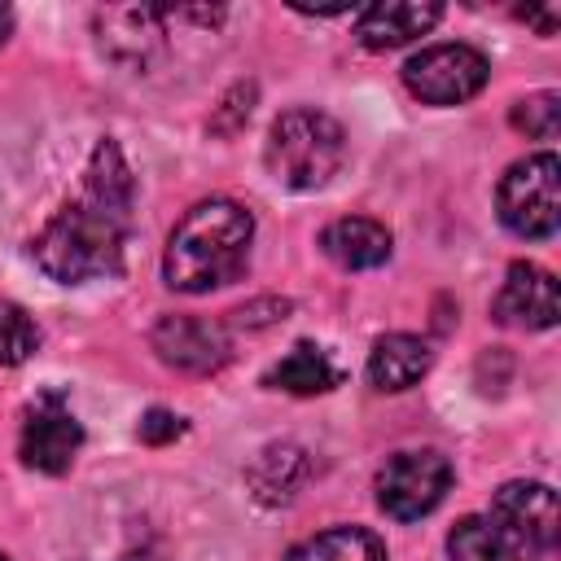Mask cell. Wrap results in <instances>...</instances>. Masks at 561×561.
Segmentation results:
<instances>
[{
  "label": "cell",
  "mask_w": 561,
  "mask_h": 561,
  "mask_svg": "<svg viewBox=\"0 0 561 561\" xmlns=\"http://www.w3.org/2000/svg\"><path fill=\"white\" fill-rule=\"evenodd\" d=\"M180 434H184V416H175V412H167V408H153V412L140 416V438H145V443H171V438H180Z\"/></svg>",
  "instance_id": "20"
},
{
  "label": "cell",
  "mask_w": 561,
  "mask_h": 561,
  "mask_svg": "<svg viewBox=\"0 0 561 561\" xmlns=\"http://www.w3.org/2000/svg\"><path fill=\"white\" fill-rule=\"evenodd\" d=\"M447 486H451V460L438 447L394 451L377 469V504L399 522H416V517L434 513L443 504Z\"/></svg>",
  "instance_id": "5"
},
{
  "label": "cell",
  "mask_w": 561,
  "mask_h": 561,
  "mask_svg": "<svg viewBox=\"0 0 561 561\" xmlns=\"http://www.w3.org/2000/svg\"><path fill=\"white\" fill-rule=\"evenodd\" d=\"M447 557L451 561H539L513 530H504L491 513L460 517L447 535Z\"/></svg>",
  "instance_id": "14"
},
{
  "label": "cell",
  "mask_w": 561,
  "mask_h": 561,
  "mask_svg": "<svg viewBox=\"0 0 561 561\" xmlns=\"http://www.w3.org/2000/svg\"><path fill=\"white\" fill-rule=\"evenodd\" d=\"M522 18L535 22L539 35H552V31H557V13H552V9H548V13H543V9H522Z\"/></svg>",
  "instance_id": "21"
},
{
  "label": "cell",
  "mask_w": 561,
  "mask_h": 561,
  "mask_svg": "<svg viewBox=\"0 0 561 561\" xmlns=\"http://www.w3.org/2000/svg\"><path fill=\"white\" fill-rule=\"evenodd\" d=\"M342 158H346L342 123L329 118L324 110H285L272 123L267 149H263L272 180L285 188H298V193L324 188L337 175Z\"/></svg>",
  "instance_id": "3"
},
{
  "label": "cell",
  "mask_w": 561,
  "mask_h": 561,
  "mask_svg": "<svg viewBox=\"0 0 561 561\" xmlns=\"http://www.w3.org/2000/svg\"><path fill=\"white\" fill-rule=\"evenodd\" d=\"M267 386L289 390V394H324V390L337 386V368H333V359H329L324 346L298 342V346L267 373Z\"/></svg>",
  "instance_id": "17"
},
{
  "label": "cell",
  "mask_w": 561,
  "mask_h": 561,
  "mask_svg": "<svg viewBox=\"0 0 561 561\" xmlns=\"http://www.w3.org/2000/svg\"><path fill=\"white\" fill-rule=\"evenodd\" d=\"M153 351L162 364L180 373H215L228 359V337L219 324L197 320V316H162L153 324Z\"/></svg>",
  "instance_id": "9"
},
{
  "label": "cell",
  "mask_w": 561,
  "mask_h": 561,
  "mask_svg": "<svg viewBox=\"0 0 561 561\" xmlns=\"http://www.w3.org/2000/svg\"><path fill=\"white\" fill-rule=\"evenodd\" d=\"M513 127L526 131V136L552 140L557 127H561V96H557V92H535V96L517 101V105H513Z\"/></svg>",
  "instance_id": "19"
},
{
  "label": "cell",
  "mask_w": 561,
  "mask_h": 561,
  "mask_svg": "<svg viewBox=\"0 0 561 561\" xmlns=\"http://www.w3.org/2000/svg\"><path fill=\"white\" fill-rule=\"evenodd\" d=\"M79 447H83V425L70 412L66 394L61 390H39L26 403L22 434H18L22 465L26 469H39V473H66L75 465Z\"/></svg>",
  "instance_id": "7"
},
{
  "label": "cell",
  "mask_w": 561,
  "mask_h": 561,
  "mask_svg": "<svg viewBox=\"0 0 561 561\" xmlns=\"http://www.w3.org/2000/svg\"><path fill=\"white\" fill-rule=\"evenodd\" d=\"M131 202H136L131 167L114 140H101L83 171V193L66 202L31 241L39 272L61 285L110 276L123 259V241L131 228Z\"/></svg>",
  "instance_id": "1"
},
{
  "label": "cell",
  "mask_w": 561,
  "mask_h": 561,
  "mask_svg": "<svg viewBox=\"0 0 561 561\" xmlns=\"http://www.w3.org/2000/svg\"><path fill=\"white\" fill-rule=\"evenodd\" d=\"M430 373V346L412 333H386L368 351V381L377 390H408Z\"/></svg>",
  "instance_id": "15"
},
{
  "label": "cell",
  "mask_w": 561,
  "mask_h": 561,
  "mask_svg": "<svg viewBox=\"0 0 561 561\" xmlns=\"http://www.w3.org/2000/svg\"><path fill=\"white\" fill-rule=\"evenodd\" d=\"M0 561H9V557H4V552H0Z\"/></svg>",
  "instance_id": "23"
},
{
  "label": "cell",
  "mask_w": 561,
  "mask_h": 561,
  "mask_svg": "<svg viewBox=\"0 0 561 561\" xmlns=\"http://www.w3.org/2000/svg\"><path fill=\"white\" fill-rule=\"evenodd\" d=\"M254 245V215L228 197L197 202L167 241L162 276L180 294H210L219 285H232Z\"/></svg>",
  "instance_id": "2"
},
{
  "label": "cell",
  "mask_w": 561,
  "mask_h": 561,
  "mask_svg": "<svg viewBox=\"0 0 561 561\" xmlns=\"http://www.w3.org/2000/svg\"><path fill=\"white\" fill-rule=\"evenodd\" d=\"M491 79V61L469 44H430L403 61V88L425 105H460Z\"/></svg>",
  "instance_id": "6"
},
{
  "label": "cell",
  "mask_w": 561,
  "mask_h": 561,
  "mask_svg": "<svg viewBox=\"0 0 561 561\" xmlns=\"http://www.w3.org/2000/svg\"><path fill=\"white\" fill-rule=\"evenodd\" d=\"M504 530H513L539 561L557 548L561 535V508H557V491L548 482H504L486 508Z\"/></svg>",
  "instance_id": "8"
},
{
  "label": "cell",
  "mask_w": 561,
  "mask_h": 561,
  "mask_svg": "<svg viewBox=\"0 0 561 561\" xmlns=\"http://www.w3.org/2000/svg\"><path fill=\"white\" fill-rule=\"evenodd\" d=\"M39 346V324L31 320L26 307L0 298V364L13 368V364H26Z\"/></svg>",
  "instance_id": "18"
},
{
  "label": "cell",
  "mask_w": 561,
  "mask_h": 561,
  "mask_svg": "<svg viewBox=\"0 0 561 561\" xmlns=\"http://www.w3.org/2000/svg\"><path fill=\"white\" fill-rule=\"evenodd\" d=\"M557 280L539 263H513L495 294V320L513 329H552L557 324Z\"/></svg>",
  "instance_id": "10"
},
{
  "label": "cell",
  "mask_w": 561,
  "mask_h": 561,
  "mask_svg": "<svg viewBox=\"0 0 561 561\" xmlns=\"http://www.w3.org/2000/svg\"><path fill=\"white\" fill-rule=\"evenodd\" d=\"M9 31H13V9H9V4H0V44L9 39Z\"/></svg>",
  "instance_id": "22"
},
{
  "label": "cell",
  "mask_w": 561,
  "mask_h": 561,
  "mask_svg": "<svg viewBox=\"0 0 561 561\" xmlns=\"http://www.w3.org/2000/svg\"><path fill=\"white\" fill-rule=\"evenodd\" d=\"M390 228L368 219V215H342L333 219L324 232H320V250L346 267V272H368V267H381L390 259Z\"/></svg>",
  "instance_id": "12"
},
{
  "label": "cell",
  "mask_w": 561,
  "mask_h": 561,
  "mask_svg": "<svg viewBox=\"0 0 561 561\" xmlns=\"http://www.w3.org/2000/svg\"><path fill=\"white\" fill-rule=\"evenodd\" d=\"M443 18L438 4H416V0H386V4H368L355 22V35L364 39V48L386 53V48H403L416 35H425L434 22Z\"/></svg>",
  "instance_id": "11"
},
{
  "label": "cell",
  "mask_w": 561,
  "mask_h": 561,
  "mask_svg": "<svg viewBox=\"0 0 561 561\" xmlns=\"http://www.w3.org/2000/svg\"><path fill=\"white\" fill-rule=\"evenodd\" d=\"M500 224L522 241H548L561 224V162L557 153H530L513 162L495 188Z\"/></svg>",
  "instance_id": "4"
},
{
  "label": "cell",
  "mask_w": 561,
  "mask_h": 561,
  "mask_svg": "<svg viewBox=\"0 0 561 561\" xmlns=\"http://www.w3.org/2000/svg\"><path fill=\"white\" fill-rule=\"evenodd\" d=\"M285 561H386V543L364 526H333L294 543Z\"/></svg>",
  "instance_id": "16"
},
{
  "label": "cell",
  "mask_w": 561,
  "mask_h": 561,
  "mask_svg": "<svg viewBox=\"0 0 561 561\" xmlns=\"http://www.w3.org/2000/svg\"><path fill=\"white\" fill-rule=\"evenodd\" d=\"M162 9H101L96 13V31H101V48L118 61H131V66H145L149 53L158 48L162 39Z\"/></svg>",
  "instance_id": "13"
}]
</instances>
